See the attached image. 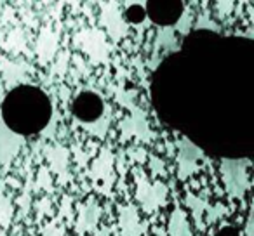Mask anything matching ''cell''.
Here are the masks:
<instances>
[{
	"mask_svg": "<svg viewBox=\"0 0 254 236\" xmlns=\"http://www.w3.org/2000/svg\"><path fill=\"white\" fill-rule=\"evenodd\" d=\"M143 2H132V4H126L127 7H131V9H127V25H131L136 28V32H138V39L141 40V35L143 32L146 30V26H148L150 19L148 16H146V11L145 9H139L141 7Z\"/></svg>",
	"mask_w": 254,
	"mask_h": 236,
	"instance_id": "cell-17",
	"label": "cell"
},
{
	"mask_svg": "<svg viewBox=\"0 0 254 236\" xmlns=\"http://www.w3.org/2000/svg\"><path fill=\"white\" fill-rule=\"evenodd\" d=\"M78 44L89 54L92 64H106L110 57V46L106 42V33L101 30H85L78 33Z\"/></svg>",
	"mask_w": 254,
	"mask_h": 236,
	"instance_id": "cell-7",
	"label": "cell"
},
{
	"mask_svg": "<svg viewBox=\"0 0 254 236\" xmlns=\"http://www.w3.org/2000/svg\"><path fill=\"white\" fill-rule=\"evenodd\" d=\"M251 160L249 158H223L219 165L221 179L230 200H244L251 188L249 179Z\"/></svg>",
	"mask_w": 254,
	"mask_h": 236,
	"instance_id": "cell-3",
	"label": "cell"
},
{
	"mask_svg": "<svg viewBox=\"0 0 254 236\" xmlns=\"http://www.w3.org/2000/svg\"><path fill=\"white\" fill-rule=\"evenodd\" d=\"M117 170H119L120 177L126 176V172H127V167H126V151H120L119 155H117Z\"/></svg>",
	"mask_w": 254,
	"mask_h": 236,
	"instance_id": "cell-25",
	"label": "cell"
},
{
	"mask_svg": "<svg viewBox=\"0 0 254 236\" xmlns=\"http://www.w3.org/2000/svg\"><path fill=\"white\" fill-rule=\"evenodd\" d=\"M131 115L126 116L124 120H120L119 124V131H120V141L126 142L131 138H134L136 141L145 142V144H150L155 139V132L152 131L148 122V116H146V111L143 108H139L138 104L131 106L129 108Z\"/></svg>",
	"mask_w": 254,
	"mask_h": 236,
	"instance_id": "cell-4",
	"label": "cell"
},
{
	"mask_svg": "<svg viewBox=\"0 0 254 236\" xmlns=\"http://www.w3.org/2000/svg\"><path fill=\"white\" fill-rule=\"evenodd\" d=\"M251 207H253V208H254V198H253V205H251Z\"/></svg>",
	"mask_w": 254,
	"mask_h": 236,
	"instance_id": "cell-29",
	"label": "cell"
},
{
	"mask_svg": "<svg viewBox=\"0 0 254 236\" xmlns=\"http://www.w3.org/2000/svg\"><path fill=\"white\" fill-rule=\"evenodd\" d=\"M159 50H166V52L180 50V37H176L174 26H160L157 30L155 42H153V57Z\"/></svg>",
	"mask_w": 254,
	"mask_h": 236,
	"instance_id": "cell-14",
	"label": "cell"
},
{
	"mask_svg": "<svg viewBox=\"0 0 254 236\" xmlns=\"http://www.w3.org/2000/svg\"><path fill=\"white\" fill-rule=\"evenodd\" d=\"M185 205L190 208L195 226H197L200 231H205L207 226H205V222H204V215H205V212H207L209 205H211L207 196H197V194L188 191V193H185Z\"/></svg>",
	"mask_w": 254,
	"mask_h": 236,
	"instance_id": "cell-13",
	"label": "cell"
},
{
	"mask_svg": "<svg viewBox=\"0 0 254 236\" xmlns=\"http://www.w3.org/2000/svg\"><path fill=\"white\" fill-rule=\"evenodd\" d=\"M119 212V229L122 236H143L146 224L141 222L138 207L134 203H126L117 207Z\"/></svg>",
	"mask_w": 254,
	"mask_h": 236,
	"instance_id": "cell-10",
	"label": "cell"
},
{
	"mask_svg": "<svg viewBox=\"0 0 254 236\" xmlns=\"http://www.w3.org/2000/svg\"><path fill=\"white\" fill-rule=\"evenodd\" d=\"M132 177L136 184V201L145 214H155L160 207L167 205L169 186L162 181H150L141 167H132Z\"/></svg>",
	"mask_w": 254,
	"mask_h": 236,
	"instance_id": "cell-2",
	"label": "cell"
},
{
	"mask_svg": "<svg viewBox=\"0 0 254 236\" xmlns=\"http://www.w3.org/2000/svg\"><path fill=\"white\" fill-rule=\"evenodd\" d=\"M126 158H129L132 163H138V165H143V163L148 160V153H146L145 148L141 146H132L126 151ZM129 162V163H131Z\"/></svg>",
	"mask_w": 254,
	"mask_h": 236,
	"instance_id": "cell-23",
	"label": "cell"
},
{
	"mask_svg": "<svg viewBox=\"0 0 254 236\" xmlns=\"http://www.w3.org/2000/svg\"><path fill=\"white\" fill-rule=\"evenodd\" d=\"M233 7H235V2H216L214 12L218 14V18L225 19L233 12Z\"/></svg>",
	"mask_w": 254,
	"mask_h": 236,
	"instance_id": "cell-24",
	"label": "cell"
},
{
	"mask_svg": "<svg viewBox=\"0 0 254 236\" xmlns=\"http://www.w3.org/2000/svg\"><path fill=\"white\" fill-rule=\"evenodd\" d=\"M239 37H244V39H251V40H254V26L253 28H247V30H244V32H239L237 33Z\"/></svg>",
	"mask_w": 254,
	"mask_h": 236,
	"instance_id": "cell-28",
	"label": "cell"
},
{
	"mask_svg": "<svg viewBox=\"0 0 254 236\" xmlns=\"http://www.w3.org/2000/svg\"><path fill=\"white\" fill-rule=\"evenodd\" d=\"M112 122H113L112 106L106 104L105 111H103V115L99 116V118H96V120H92V122H77V124L82 125L85 131H89L92 136H96V138L105 139L106 134H108V131H110V127H112Z\"/></svg>",
	"mask_w": 254,
	"mask_h": 236,
	"instance_id": "cell-16",
	"label": "cell"
},
{
	"mask_svg": "<svg viewBox=\"0 0 254 236\" xmlns=\"http://www.w3.org/2000/svg\"><path fill=\"white\" fill-rule=\"evenodd\" d=\"M167 235L169 236H193L191 226L187 219V212L176 205L174 210L169 215V222H167Z\"/></svg>",
	"mask_w": 254,
	"mask_h": 236,
	"instance_id": "cell-15",
	"label": "cell"
},
{
	"mask_svg": "<svg viewBox=\"0 0 254 236\" xmlns=\"http://www.w3.org/2000/svg\"><path fill=\"white\" fill-rule=\"evenodd\" d=\"M176 148H178V155H176L178 179L187 181L200 170V163L198 162L205 160V155H204V151L188 138L178 139Z\"/></svg>",
	"mask_w": 254,
	"mask_h": 236,
	"instance_id": "cell-6",
	"label": "cell"
},
{
	"mask_svg": "<svg viewBox=\"0 0 254 236\" xmlns=\"http://www.w3.org/2000/svg\"><path fill=\"white\" fill-rule=\"evenodd\" d=\"M101 21L103 28H105L106 37L113 40V42H120L129 35V25H127L126 18L120 12L119 4L115 2H105L101 4Z\"/></svg>",
	"mask_w": 254,
	"mask_h": 236,
	"instance_id": "cell-8",
	"label": "cell"
},
{
	"mask_svg": "<svg viewBox=\"0 0 254 236\" xmlns=\"http://www.w3.org/2000/svg\"><path fill=\"white\" fill-rule=\"evenodd\" d=\"M232 214V208L226 207L223 203H214V205H209L207 212H205V226H212V224H218L219 221H223L225 217Z\"/></svg>",
	"mask_w": 254,
	"mask_h": 236,
	"instance_id": "cell-19",
	"label": "cell"
},
{
	"mask_svg": "<svg viewBox=\"0 0 254 236\" xmlns=\"http://www.w3.org/2000/svg\"><path fill=\"white\" fill-rule=\"evenodd\" d=\"M113 163H115V156H113L112 149L101 148L99 155L92 162L91 172H89V177L96 183L98 193L105 194V196L112 194L113 184L117 181V176L113 172Z\"/></svg>",
	"mask_w": 254,
	"mask_h": 236,
	"instance_id": "cell-5",
	"label": "cell"
},
{
	"mask_svg": "<svg viewBox=\"0 0 254 236\" xmlns=\"http://www.w3.org/2000/svg\"><path fill=\"white\" fill-rule=\"evenodd\" d=\"M94 236H112V228H110V226H103V228H98L94 231Z\"/></svg>",
	"mask_w": 254,
	"mask_h": 236,
	"instance_id": "cell-27",
	"label": "cell"
},
{
	"mask_svg": "<svg viewBox=\"0 0 254 236\" xmlns=\"http://www.w3.org/2000/svg\"><path fill=\"white\" fill-rule=\"evenodd\" d=\"M94 106H103V101L98 95L92 94V92H82V94H78L73 102V113L77 116V122H87V118H94V120L99 118L103 115V111H105V108L96 109Z\"/></svg>",
	"mask_w": 254,
	"mask_h": 236,
	"instance_id": "cell-12",
	"label": "cell"
},
{
	"mask_svg": "<svg viewBox=\"0 0 254 236\" xmlns=\"http://www.w3.org/2000/svg\"><path fill=\"white\" fill-rule=\"evenodd\" d=\"M193 28H197V30H211V32H216V33L221 32L219 25L211 18V14H209V12H202V14L198 16L197 21H193Z\"/></svg>",
	"mask_w": 254,
	"mask_h": 236,
	"instance_id": "cell-22",
	"label": "cell"
},
{
	"mask_svg": "<svg viewBox=\"0 0 254 236\" xmlns=\"http://www.w3.org/2000/svg\"><path fill=\"white\" fill-rule=\"evenodd\" d=\"M193 12H191V9H185L183 14H181V18L178 19V23H174V30H176V33H180V35H187L188 32L191 30V26H193Z\"/></svg>",
	"mask_w": 254,
	"mask_h": 236,
	"instance_id": "cell-20",
	"label": "cell"
},
{
	"mask_svg": "<svg viewBox=\"0 0 254 236\" xmlns=\"http://www.w3.org/2000/svg\"><path fill=\"white\" fill-rule=\"evenodd\" d=\"M53 106L46 92L33 85L14 87L2 102V118L19 136L35 134L51 120Z\"/></svg>",
	"mask_w": 254,
	"mask_h": 236,
	"instance_id": "cell-1",
	"label": "cell"
},
{
	"mask_svg": "<svg viewBox=\"0 0 254 236\" xmlns=\"http://www.w3.org/2000/svg\"><path fill=\"white\" fill-rule=\"evenodd\" d=\"M244 236H254V212H251L244 224Z\"/></svg>",
	"mask_w": 254,
	"mask_h": 236,
	"instance_id": "cell-26",
	"label": "cell"
},
{
	"mask_svg": "<svg viewBox=\"0 0 254 236\" xmlns=\"http://www.w3.org/2000/svg\"><path fill=\"white\" fill-rule=\"evenodd\" d=\"M103 214V208L99 207L96 198H89L84 205L78 208V219H77V233L84 235V233H94L98 229L99 217Z\"/></svg>",
	"mask_w": 254,
	"mask_h": 236,
	"instance_id": "cell-11",
	"label": "cell"
},
{
	"mask_svg": "<svg viewBox=\"0 0 254 236\" xmlns=\"http://www.w3.org/2000/svg\"><path fill=\"white\" fill-rule=\"evenodd\" d=\"M148 167H150V172H152V177H155V181H159V177L167 176L166 162L162 158H159V156L148 155Z\"/></svg>",
	"mask_w": 254,
	"mask_h": 236,
	"instance_id": "cell-21",
	"label": "cell"
},
{
	"mask_svg": "<svg viewBox=\"0 0 254 236\" xmlns=\"http://www.w3.org/2000/svg\"><path fill=\"white\" fill-rule=\"evenodd\" d=\"M110 91H112L113 97H115L117 104H120L122 108L129 109L131 106L136 104V97H138V91H129V89H126L124 85H117V87H110Z\"/></svg>",
	"mask_w": 254,
	"mask_h": 236,
	"instance_id": "cell-18",
	"label": "cell"
},
{
	"mask_svg": "<svg viewBox=\"0 0 254 236\" xmlns=\"http://www.w3.org/2000/svg\"><path fill=\"white\" fill-rule=\"evenodd\" d=\"M145 7L150 21L162 26H173V21L178 23L185 11V4L181 2H145Z\"/></svg>",
	"mask_w": 254,
	"mask_h": 236,
	"instance_id": "cell-9",
	"label": "cell"
}]
</instances>
